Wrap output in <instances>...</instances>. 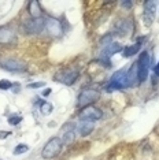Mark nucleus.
Segmentation results:
<instances>
[{"label": "nucleus", "mask_w": 159, "mask_h": 160, "mask_svg": "<svg viewBox=\"0 0 159 160\" xmlns=\"http://www.w3.org/2000/svg\"><path fill=\"white\" fill-rule=\"evenodd\" d=\"M141 48V42H136V44H132V45H128L122 49V56L124 58H131L133 56L135 53H137Z\"/></svg>", "instance_id": "nucleus-13"}, {"label": "nucleus", "mask_w": 159, "mask_h": 160, "mask_svg": "<svg viewBox=\"0 0 159 160\" xmlns=\"http://www.w3.org/2000/svg\"><path fill=\"white\" fill-rule=\"evenodd\" d=\"M10 134H11L10 132H0V140H4V138H7Z\"/></svg>", "instance_id": "nucleus-24"}, {"label": "nucleus", "mask_w": 159, "mask_h": 160, "mask_svg": "<svg viewBox=\"0 0 159 160\" xmlns=\"http://www.w3.org/2000/svg\"><path fill=\"white\" fill-rule=\"evenodd\" d=\"M150 63H151L150 53H148L147 51H144V52L140 53L139 60H137V63H136V66H137V79H139V82H144L148 78Z\"/></svg>", "instance_id": "nucleus-2"}, {"label": "nucleus", "mask_w": 159, "mask_h": 160, "mask_svg": "<svg viewBox=\"0 0 159 160\" xmlns=\"http://www.w3.org/2000/svg\"><path fill=\"white\" fill-rule=\"evenodd\" d=\"M155 72H156V74L159 75V62H158V66L155 67Z\"/></svg>", "instance_id": "nucleus-26"}, {"label": "nucleus", "mask_w": 159, "mask_h": 160, "mask_svg": "<svg viewBox=\"0 0 159 160\" xmlns=\"http://www.w3.org/2000/svg\"><path fill=\"white\" fill-rule=\"evenodd\" d=\"M124 48H122V45L119 44V42H115V41H111L108 45L104 47V49L102 51V53H100V59H102V62H104L106 63L107 67H110V58L114 56L117 52H119V51H122Z\"/></svg>", "instance_id": "nucleus-7"}, {"label": "nucleus", "mask_w": 159, "mask_h": 160, "mask_svg": "<svg viewBox=\"0 0 159 160\" xmlns=\"http://www.w3.org/2000/svg\"><path fill=\"white\" fill-rule=\"evenodd\" d=\"M28 151H29V147L26 144H18L15 147V149H14V155H22Z\"/></svg>", "instance_id": "nucleus-19"}, {"label": "nucleus", "mask_w": 159, "mask_h": 160, "mask_svg": "<svg viewBox=\"0 0 159 160\" xmlns=\"http://www.w3.org/2000/svg\"><path fill=\"white\" fill-rule=\"evenodd\" d=\"M45 86V82H33V83H29L28 88L29 89H38V88H43Z\"/></svg>", "instance_id": "nucleus-22"}, {"label": "nucleus", "mask_w": 159, "mask_h": 160, "mask_svg": "<svg viewBox=\"0 0 159 160\" xmlns=\"http://www.w3.org/2000/svg\"><path fill=\"white\" fill-rule=\"evenodd\" d=\"M54 107L51 103H47V101H44V103H41V105H40V111H41L43 115H49L52 112Z\"/></svg>", "instance_id": "nucleus-17"}, {"label": "nucleus", "mask_w": 159, "mask_h": 160, "mask_svg": "<svg viewBox=\"0 0 159 160\" xmlns=\"http://www.w3.org/2000/svg\"><path fill=\"white\" fill-rule=\"evenodd\" d=\"M15 41V34L7 28H0V42L2 44H11Z\"/></svg>", "instance_id": "nucleus-11"}, {"label": "nucleus", "mask_w": 159, "mask_h": 160, "mask_svg": "<svg viewBox=\"0 0 159 160\" xmlns=\"http://www.w3.org/2000/svg\"><path fill=\"white\" fill-rule=\"evenodd\" d=\"M2 67L7 71H14V72H19L23 71L26 68V64L23 62L18 60V59H4L2 60Z\"/></svg>", "instance_id": "nucleus-10"}, {"label": "nucleus", "mask_w": 159, "mask_h": 160, "mask_svg": "<svg viewBox=\"0 0 159 160\" xmlns=\"http://www.w3.org/2000/svg\"><path fill=\"white\" fill-rule=\"evenodd\" d=\"M99 99V92L95 89H84L78 96V107L85 108Z\"/></svg>", "instance_id": "nucleus-4"}, {"label": "nucleus", "mask_w": 159, "mask_h": 160, "mask_svg": "<svg viewBox=\"0 0 159 160\" xmlns=\"http://www.w3.org/2000/svg\"><path fill=\"white\" fill-rule=\"evenodd\" d=\"M102 118V111L99 108L88 105V107L82 108L80 112V121H88V122H96Z\"/></svg>", "instance_id": "nucleus-8"}, {"label": "nucleus", "mask_w": 159, "mask_h": 160, "mask_svg": "<svg viewBox=\"0 0 159 160\" xmlns=\"http://www.w3.org/2000/svg\"><path fill=\"white\" fill-rule=\"evenodd\" d=\"M74 140H75V134H74V132H64V134H63V140H62L64 144H71Z\"/></svg>", "instance_id": "nucleus-18"}, {"label": "nucleus", "mask_w": 159, "mask_h": 160, "mask_svg": "<svg viewBox=\"0 0 159 160\" xmlns=\"http://www.w3.org/2000/svg\"><path fill=\"white\" fill-rule=\"evenodd\" d=\"M121 6L124 7V8H126V10H131L132 6H133V3L129 2V0H126V2H122V3H121Z\"/></svg>", "instance_id": "nucleus-23"}, {"label": "nucleus", "mask_w": 159, "mask_h": 160, "mask_svg": "<svg viewBox=\"0 0 159 160\" xmlns=\"http://www.w3.org/2000/svg\"><path fill=\"white\" fill-rule=\"evenodd\" d=\"M21 121H22V116H19V115H11L8 118V123H10V125H13V126L21 123Z\"/></svg>", "instance_id": "nucleus-20"}, {"label": "nucleus", "mask_w": 159, "mask_h": 160, "mask_svg": "<svg viewBox=\"0 0 159 160\" xmlns=\"http://www.w3.org/2000/svg\"><path fill=\"white\" fill-rule=\"evenodd\" d=\"M78 78V71L75 70H64V71H60L58 72V74L55 75V81L63 83V85H73V83L75 82V79Z\"/></svg>", "instance_id": "nucleus-9"}, {"label": "nucleus", "mask_w": 159, "mask_h": 160, "mask_svg": "<svg viewBox=\"0 0 159 160\" xmlns=\"http://www.w3.org/2000/svg\"><path fill=\"white\" fill-rule=\"evenodd\" d=\"M49 93H51V89H45L44 92H43V96H48Z\"/></svg>", "instance_id": "nucleus-25"}, {"label": "nucleus", "mask_w": 159, "mask_h": 160, "mask_svg": "<svg viewBox=\"0 0 159 160\" xmlns=\"http://www.w3.org/2000/svg\"><path fill=\"white\" fill-rule=\"evenodd\" d=\"M117 32H118V34L119 36H128L129 34V32L132 30V22L129 19H122V21H119V22L117 23Z\"/></svg>", "instance_id": "nucleus-12"}, {"label": "nucleus", "mask_w": 159, "mask_h": 160, "mask_svg": "<svg viewBox=\"0 0 159 160\" xmlns=\"http://www.w3.org/2000/svg\"><path fill=\"white\" fill-rule=\"evenodd\" d=\"M144 15H148V17H152V14L155 12L156 10V2H152V0H148V2L144 3Z\"/></svg>", "instance_id": "nucleus-16"}, {"label": "nucleus", "mask_w": 159, "mask_h": 160, "mask_svg": "<svg viewBox=\"0 0 159 160\" xmlns=\"http://www.w3.org/2000/svg\"><path fill=\"white\" fill-rule=\"evenodd\" d=\"M131 83H129V79H128V70H118L117 72H114L113 78L111 81L107 83V88L106 90L107 92H114V90H118V89H125V88H129Z\"/></svg>", "instance_id": "nucleus-1"}, {"label": "nucleus", "mask_w": 159, "mask_h": 160, "mask_svg": "<svg viewBox=\"0 0 159 160\" xmlns=\"http://www.w3.org/2000/svg\"><path fill=\"white\" fill-rule=\"evenodd\" d=\"M60 149H62V140L58 137H54L43 148L41 155L44 159H52L60 153Z\"/></svg>", "instance_id": "nucleus-3"}, {"label": "nucleus", "mask_w": 159, "mask_h": 160, "mask_svg": "<svg viewBox=\"0 0 159 160\" xmlns=\"http://www.w3.org/2000/svg\"><path fill=\"white\" fill-rule=\"evenodd\" d=\"M44 21L45 19H43V18H32L29 21H25L22 23L23 33H28V34L40 33L44 29Z\"/></svg>", "instance_id": "nucleus-5"}, {"label": "nucleus", "mask_w": 159, "mask_h": 160, "mask_svg": "<svg viewBox=\"0 0 159 160\" xmlns=\"http://www.w3.org/2000/svg\"><path fill=\"white\" fill-rule=\"evenodd\" d=\"M11 86H13V82H10L8 79H2L0 81V89L7 90V89H11Z\"/></svg>", "instance_id": "nucleus-21"}, {"label": "nucleus", "mask_w": 159, "mask_h": 160, "mask_svg": "<svg viewBox=\"0 0 159 160\" xmlns=\"http://www.w3.org/2000/svg\"><path fill=\"white\" fill-rule=\"evenodd\" d=\"M29 14L33 18H41V8H40V3L33 0L29 3Z\"/></svg>", "instance_id": "nucleus-15"}, {"label": "nucleus", "mask_w": 159, "mask_h": 160, "mask_svg": "<svg viewBox=\"0 0 159 160\" xmlns=\"http://www.w3.org/2000/svg\"><path fill=\"white\" fill-rule=\"evenodd\" d=\"M44 29L47 33L51 34L52 37H60L63 34V28L60 21H58L56 18H45L44 21Z\"/></svg>", "instance_id": "nucleus-6"}, {"label": "nucleus", "mask_w": 159, "mask_h": 160, "mask_svg": "<svg viewBox=\"0 0 159 160\" xmlns=\"http://www.w3.org/2000/svg\"><path fill=\"white\" fill-rule=\"evenodd\" d=\"M93 132V122H88V121H81L80 123V134L81 136H88Z\"/></svg>", "instance_id": "nucleus-14"}]
</instances>
